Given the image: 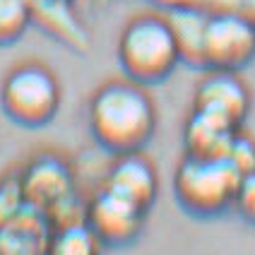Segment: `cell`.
<instances>
[{"mask_svg": "<svg viewBox=\"0 0 255 255\" xmlns=\"http://www.w3.org/2000/svg\"><path fill=\"white\" fill-rule=\"evenodd\" d=\"M255 58V19L236 12H210L202 36L205 70H243Z\"/></svg>", "mask_w": 255, "mask_h": 255, "instance_id": "obj_5", "label": "cell"}, {"mask_svg": "<svg viewBox=\"0 0 255 255\" xmlns=\"http://www.w3.org/2000/svg\"><path fill=\"white\" fill-rule=\"evenodd\" d=\"M193 109L214 116L234 128H241L251 111V92L239 72L207 70V75L195 87Z\"/></svg>", "mask_w": 255, "mask_h": 255, "instance_id": "obj_8", "label": "cell"}, {"mask_svg": "<svg viewBox=\"0 0 255 255\" xmlns=\"http://www.w3.org/2000/svg\"><path fill=\"white\" fill-rule=\"evenodd\" d=\"M101 251L104 243L85 222L75 227L53 229L46 241V255H101Z\"/></svg>", "mask_w": 255, "mask_h": 255, "instance_id": "obj_13", "label": "cell"}, {"mask_svg": "<svg viewBox=\"0 0 255 255\" xmlns=\"http://www.w3.org/2000/svg\"><path fill=\"white\" fill-rule=\"evenodd\" d=\"M164 2H171V0H164Z\"/></svg>", "mask_w": 255, "mask_h": 255, "instance_id": "obj_18", "label": "cell"}, {"mask_svg": "<svg viewBox=\"0 0 255 255\" xmlns=\"http://www.w3.org/2000/svg\"><path fill=\"white\" fill-rule=\"evenodd\" d=\"M31 19V0H0V46L22 39Z\"/></svg>", "mask_w": 255, "mask_h": 255, "instance_id": "obj_14", "label": "cell"}, {"mask_svg": "<svg viewBox=\"0 0 255 255\" xmlns=\"http://www.w3.org/2000/svg\"><path fill=\"white\" fill-rule=\"evenodd\" d=\"M60 82L41 63H22L7 72L0 87V109L22 128H43L60 109Z\"/></svg>", "mask_w": 255, "mask_h": 255, "instance_id": "obj_4", "label": "cell"}, {"mask_svg": "<svg viewBox=\"0 0 255 255\" xmlns=\"http://www.w3.org/2000/svg\"><path fill=\"white\" fill-rule=\"evenodd\" d=\"M48 234L46 217L27 205L12 224L0 229V255H46Z\"/></svg>", "mask_w": 255, "mask_h": 255, "instance_id": "obj_11", "label": "cell"}, {"mask_svg": "<svg viewBox=\"0 0 255 255\" xmlns=\"http://www.w3.org/2000/svg\"><path fill=\"white\" fill-rule=\"evenodd\" d=\"M239 128L229 126L224 121L214 118L210 114L195 111L188 116L183 126V144L185 156H198V159H224L236 137Z\"/></svg>", "mask_w": 255, "mask_h": 255, "instance_id": "obj_10", "label": "cell"}, {"mask_svg": "<svg viewBox=\"0 0 255 255\" xmlns=\"http://www.w3.org/2000/svg\"><path fill=\"white\" fill-rule=\"evenodd\" d=\"M87 123L94 142L109 154L142 152L156 130V109L144 85L111 80L101 85L87 109Z\"/></svg>", "mask_w": 255, "mask_h": 255, "instance_id": "obj_1", "label": "cell"}, {"mask_svg": "<svg viewBox=\"0 0 255 255\" xmlns=\"http://www.w3.org/2000/svg\"><path fill=\"white\" fill-rule=\"evenodd\" d=\"M101 188L132 202L142 212H149L159 193V176L152 161L142 156V152H130V154L116 156L104 176Z\"/></svg>", "mask_w": 255, "mask_h": 255, "instance_id": "obj_9", "label": "cell"}, {"mask_svg": "<svg viewBox=\"0 0 255 255\" xmlns=\"http://www.w3.org/2000/svg\"><path fill=\"white\" fill-rule=\"evenodd\" d=\"M17 176H19L24 202L41 214L51 212L56 205L80 193L72 166L60 154H53V152L34 154L17 171Z\"/></svg>", "mask_w": 255, "mask_h": 255, "instance_id": "obj_6", "label": "cell"}, {"mask_svg": "<svg viewBox=\"0 0 255 255\" xmlns=\"http://www.w3.org/2000/svg\"><path fill=\"white\" fill-rule=\"evenodd\" d=\"M207 14H210L207 10L185 2H171L166 12L171 31L178 43L181 63H188L193 68H202V36H205Z\"/></svg>", "mask_w": 255, "mask_h": 255, "instance_id": "obj_12", "label": "cell"}, {"mask_svg": "<svg viewBox=\"0 0 255 255\" xmlns=\"http://www.w3.org/2000/svg\"><path fill=\"white\" fill-rule=\"evenodd\" d=\"M116 53L128 80L144 87L164 82L181 63L169 19L156 12L132 17L118 36Z\"/></svg>", "mask_w": 255, "mask_h": 255, "instance_id": "obj_2", "label": "cell"}, {"mask_svg": "<svg viewBox=\"0 0 255 255\" xmlns=\"http://www.w3.org/2000/svg\"><path fill=\"white\" fill-rule=\"evenodd\" d=\"M234 207H239V212H241L248 222L255 224V171L241 178V185H239Z\"/></svg>", "mask_w": 255, "mask_h": 255, "instance_id": "obj_17", "label": "cell"}, {"mask_svg": "<svg viewBox=\"0 0 255 255\" xmlns=\"http://www.w3.org/2000/svg\"><path fill=\"white\" fill-rule=\"evenodd\" d=\"M27 207L24 195H22V185L17 173H7L0 178V229L12 224L19 217V212Z\"/></svg>", "mask_w": 255, "mask_h": 255, "instance_id": "obj_15", "label": "cell"}, {"mask_svg": "<svg viewBox=\"0 0 255 255\" xmlns=\"http://www.w3.org/2000/svg\"><path fill=\"white\" fill-rule=\"evenodd\" d=\"M224 159H227L241 176L253 173L255 171V142L251 140V137L241 135V132H236V137H234V142H231V147H229V152Z\"/></svg>", "mask_w": 255, "mask_h": 255, "instance_id": "obj_16", "label": "cell"}, {"mask_svg": "<svg viewBox=\"0 0 255 255\" xmlns=\"http://www.w3.org/2000/svg\"><path fill=\"white\" fill-rule=\"evenodd\" d=\"M241 178L227 159L185 156L173 176V193L188 214L207 219L234 207Z\"/></svg>", "mask_w": 255, "mask_h": 255, "instance_id": "obj_3", "label": "cell"}, {"mask_svg": "<svg viewBox=\"0 0 255 255\" xmlns=\"http://www.w3.org/2000/svg\"><path fill=\"white\" fill-rule=\"evenodd\" d=\"M144 214L140 207L123 200L106 188H99L92 198H87L85 224L104 246H130L137 241L144 229Z\"/></svg>", "mask_w": 255, "mask_h": 255, "instance_id": "obj_7", "label": "cell"}]
</instances>
